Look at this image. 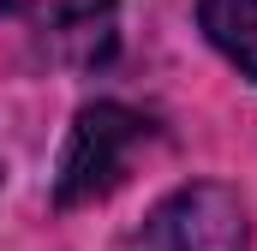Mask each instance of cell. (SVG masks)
Segmentation results:
<instances>
[{
    "instance_id": "cell-1",
    "label": "cell",
    "mask_w": 257,
    "mask_h": 251,
    "mask_svg": "<svg viewBox=\"0 0 257 251\" xmlns=\"http://www.w3.org/2000/svg\"><path fill=\"white\" fill-rule=\"evenodd\" d=\"M150 138L144 114H132L120 102H96L72 120V138L60 150V174H54V203L72 209V203H90V197H108L126 174L132 150Z\"/></svg>"
},
{
    "instance_id": "cell-2",
    "label": "cell",
    "mask_w": 257,
    "mask_h": 251,
    "mask_svg": "<svg viewBox=\"0 0 257 251\" xmlns=\"http://www.w3.org/2000/svg\"><path fill=\"white\" fill-rule=\"evenodd\" d=\"M245 203L227 186H180L168 203H156V215L144 221L138 251H245Z\"/></svg>"
},
{
    "instance_id": "cell-3",
    "label": "cell",
    "mask_w": 257,
    "mask_h": 251,
    "mask_svg": "<svg viewBox=\"0 0 257 251\" xmlns=\"http://www.w3.org/2000/svg\"><path fill=\"white\" fill-rule=\"evenodd\" d=\"M114 36H120L114 0H42V42L54 60L90 72L114 54Z\"/></svg>"
},
{
    "instance_id": "cell-4",
    "label": "cell",
    "mask_w": 257,
    "mask_h": 251,
    "mask_svg": "<svg viewBox=\"0 0 257 251\" xmlns=\"http://www.w3.org/2000/svg\"><path fill=\"white\" fill-rule=\"evenodd\" d=\"M197 24L257 84V0H197Z\"/></svg>"
},
{
    "instance_id": "cell-5",
    "label": "cell",
    "mask_w": 257,
    "mask_h": 251,
    "mask_svg": "<svg viewBox=\"0 0 257 251\" xmlns=\"http://www.w3.org/2000/svg\"><path fill=\"white\" fill-rule=\"evenodd\" d=\"M24 6H30V0H0V12H24Z\"/></svg>"
}]
</instances>
